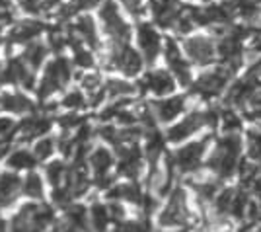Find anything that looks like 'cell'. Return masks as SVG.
I'll use <instances>...</instances> for the list:
<instances>
[{
	"instance_id": "1",
	"label": "cell",
	"mask_w": 261,
	"mask_h": 232,
	"mask_svg": "<svg viewBox=\"0 0 261 232\" xmlns=\"http://www.w3.org/2000/svg\"><path fill=\"white\" fill-rule=\"evenodd\" d=\"M242 148H244V143L238 133H224V137L218 139L213 154L208 156L207 168L218 179L232 177L240 166Z\"/></svg>"
},
{
	"instance_id": "2",
	"label": "cell",
	"mask_w": 261,
	"mask_h": 232,
	"mask_svg": "<svg viewBox=\"0 0 261 232\" xmlns=\"http://www.w3.org/2000/svg\"><path fill=\"white\" fill-rule=\"evenodd\" d=\"M232 76H234V70H230L224 65L208 68L191 82V94L201 99H215L226 92L232 82Z\"/></svg>"
},
{
	"instance_id": "3",
	"label": "cell",
	"mask_w": 261,
	"mask_h": 232,
	"mask_svg": "<svg viewBox=\"0 0 261 232\" xmlns=\"http://www.w3.org/2000/svg\"><path fill=\"white\" fill-rule=\"evenodd\" d=\"M185 57L191 61V65L197 66H213L218 61L217 53V37L213 33H191L185 35L181 41Z\"/></svg>"
},
{
	"instance_id": "4",
	"label": "cell",
	"mask_w": 261,
	"mask_h": 232,
	"mask_svg": "<svg viewBox=\"0 0 261 232\" xmlns=\"http://www.w3.org/2000/svg\"><path fill=\"white\" fill-rule=\"evenodd\" d=\"M98 8L101 28L109 35L111 43H129L133 30H130V23L123 18L117 2L115 0H103Z\"/></svg>"
},
{
	"instance_id": "5",
	"label": "cell",
	"mask_w": 261,
	"mask_h": 232,
	"mask_svg": "<svg viewBox=\"0 0 261 232\" xmlns=\"http://www.w3.org/2000/svg\"><path fill=\"white\" fill-rule=\"evenodd\" d=\"M220 119V111L217 110H205V111H193L187 117H184L179 123L168 129V141L170 143H181L193 133H199L205 127H215Z\"/></svg>"
},
{
	"instance_id": "6",
	"label": "cell",
	"mask_w": 261,
	"mask_h": 232,
	"mask_svg": "<svg viewBox=\"0 0 261 232\" xmlns=\"http://www.w3.org/2000/svg\"><path fill=\"white\" fill-rule=\"evenodd\" d=\"M106 65L111 70H119L125 76H137L144 66V57L129 43H111Z\"/></svg>"
},
{
	"instance_id": "7",
	"label": "cell",
	"mask_w": 261,
	"mask_h": 232,
	"mask_svg": "<svg viewBox=\"0 0 261 232\" xmlns=\"http://www.w3.org/2000/svg\"><path fill=\"white\" fill-rule=\"evenodd\" d=\"M164 61L168 70L172 72L177 80V84L181 86H191L193 82V70H191V61L185 57L184 49L177 45L174 37H166L164 39Z\"/></svg>"
},
{
	"instance_id": "8",
	"label": "cell",
	"mask_w": 261,
	"mask_h": 232,
	"mask_svg": "<svg viewBox=\"0 0 261 232\" xmlns=\"http://www.w3.org/2000/svg\"><path fill=\"white\" fill-rule=\"evenodd\" d=\"M72 76V70H70V63L66 61L65 57H57L53 59L47 68H45V74L41 78V84L37 88V96L41 99L53 96L55 92L65 88V84H68V80Z\"/></svg>"
},
{
	"instance_id": "9",
	"label": "cell",
	"mask_w": 261,
	"mask_h": 232,
	"mask_svg": "<svg viewBox=\"0 0 261 232\" xmlns=\"http://www.w3.org/2000/svg\"><path fill=\"white\" fill-rule=\"evenodd\" d=\"M261 90V78H257L253 72H248L246 76L238 78L234 82H230V86L224 92L226 106L230 108H248L251 98Z\"/></svg>"
},
{
	"instance_id": "10",
	"label": "cell",
	"mask_w": 261,
	"mask_h": 232,
	"mask_svg": "<svg viewBox=\"0 0 261 232\" xmlns=\"http://www.w3.org/2000/svg\"><path fill=\"white\" fill-rule=\"evenodd\" d=\"M137 43H139V49H141L146 65L156 63V59L162 55L164 51V39L158 32V25L154 22H139V25H137Z\"/></svg>"
},
{
	"instance_id": "11",
	"label": "cell",
	"mask_w": 261,
	"mask_h": 232,
	"mask_svg": "<svg viewBox=\"0 0 261 232\" xmlns=\"http://www.w3.org/2000/svg\"><path fill=\"white\" fill-rule=\"evenodd\" d=\"M208 143H211V135H207L201 141H195V143H189L181 146V148H177L174 156H172L174 166L181 174H193V172H197L201 162H203V156L207 152Z\"/></svg>"
},
{
	"instance_id": "12",
	"label": "cell",
	"mask_w": 261,
	"mask_h": 232,
	"mask_svg": "<svg viewBox=\"0 0 261 232\" xmlns=\"http://www.w3.org/2000/svg\"><path fill=\"white\" fill-rule=\"evenodd\" d=\"M137 86H139L141 94L150 92V94L158 96V98H164V96L174 94L175 86H177V80H175V76L170 70H166V68H154V70H148L137 82Z\"/></svg>"
},
{
	"instance_id": "13",
	"label": "cell",
	"mask_w": 261,
	"mask_h": 232,
	"mask_svg": "<svg viewBox=\"0 0 261 232\" xmlns=\"http://www.w3.org/2000/svg\"><path fill=\"white\" fill-rule=\"evenodd\" d=\"M189 209H187V197L185 191L181 188H177L172 191L168 205L164 207V211L158 217L160 226H185L189 222Z\"/></svg>"
},
{
	"instance_id": "14",
	"label": "cell",
	"mask_w": 261,
	"mask_h": 232,
	"mask_svg": "<svg viewBox=\"0 0 261 232\" xmlns=\"http://www.w3.org/2000/svg\"><path fill=\"white\" fill-rule=\"evenodd\" d=\"M117 154H119V170L121 176L129 177V179H137L142 172V152L137 146V143L121 144L117 146Z\"/></svg>"
},
{
	"instance_id": "15",
	"label": "cell",
	"mask_w": 261,
	"mask_h": 232,
	"mask_svg": "<svg viewBox=\"0 0 261 232\" xmlns=\"http://www.w3.org/2000/svg\"><path fill=\"white\" fill-rule=\"evenodd\" d=\"M30 68L32 66L28 65L23 59H10L8 65L2 70V82L20 84L25 90H32L35 86V78H33V72Z\"/></svg>"
},
{
	"instance_id": "16",
	"label": "cell",
	"mask_w": 261,
	"mask_h": 232,
	"mask_svg": "<svg viewBox=\"0 0 261 232\" xmlns=\"http://www.w3.org/2000/svg\"><path fill=\"white\" fill-rule=\"evenodd\" d=\"M185 106H187V96H170V98L156 99L150 104L156 119L162 123L174 121L179 113L185 111Z\"/></svg>"
},
{
	"instance_id": "17",
	"label": "cell",
	"mask_w": 261,
	"mask_h": 232,
	"mask_svg": "<svg viewBox=\"0 0 261 232\" xmlns=\"http://www.w3.org/2000/svg\"><path fill=\"white\" fill-rule=\"evenodd\" d=\"M70 30H72V33L76 35L78 39H82L88 47H92V49H98L99 47L98 23H96V20H94L92 16H88V14L78 16L76 20L72 22V25H70Z\"/></svg>"
},
{
	"instance_id": "18",
	"label": "cell",
	"mask_w": 261,
	"mask_h": 232,
	"mask_svg": "<svg viewBox=\"0 0 261 232\" xmlns=\"http://www.w3.org/2000/svg\"><path fill=\"white\" fill-rule=\"evenodd\" d=\"M43 32H45V25L41 22H37V20H25V22L16 23L12 28L8 39H10L12 43H30L33 39H37V35Z\"/></svg>"
},
{
	"instance_id": "19",
	"label": "cell",
	"mask_w": 261,
	"mask_h": 232,
	"mask_svg": "<svg viewBox=\"0 0 261 232\" xmlns=\"http://www.w3.org/2000/svg\"><path fill=\"white\" fill-rule=\"evenodd\" d=\"M22 179L16 174L10 172H2L0 174V207L10 205L14 199L18 197L20 189H22Z\"/></svg>"
},
{
	"instance_id": "20",
	"label": "cell",
	"mask_w": 261,
	"mask_h": 232,
	"mask_svg": "<svg viewBox=\"0 0 261 232\" xmlns=\"http://www.w3.org/2000/svg\"><path fill=\"white\" fill-rule=\"evenodd\" d=\"M103 88H106V94H108L109 98L117 99L130 98V96H135L139 92L137 84H130V82L123 80V78H109L108 82L103 84Z\"/></svg>"
},
{
	"instance_id": "21",
	"label": "cell",
	"mask_w": 261,
	"mask_h": 232,
	"mask_svg": "<svg viewBox=\"0 0 261 232\" xmlns=\"http://www.w3.org/2000/svg\"><path fill=\"white\" fill-rule=\"evenodd\" d=\"M0 106L10 113H30V111H33V101L23 94H4L0 98Z\"/></svg>"
},
{
	"instance_id": "22",
	"label": "cell",
	"mask_w": 261,
	"mask_h": 232,
	"mask_svg": "<svg viewBox=\"0 0 261 232\" xmlns=\"http://www.w3.org/2000/svg\"><path fill=\"white\" fill-rule=\"evenodd\" d=\"M236 191L234 188H224L218 191V195L213 201V207H215V217H222V219H228L230 213H232V205H234V199H236Z\"/></svg>"
},
{
	"instance_id": "23",
	"label": "cell",
	"mask_w": 261,
	"mask_h": 232,
	"mask_svg": "<svg viewBox=\"0 0 261 232\" xmlns=\"http://www.w3.org/2000/svg\"><path fill=\"white\" fill-rule=\"evenodd\" d=\"M193 191L197 193V199L201 203H213L215 197L220 191V184H218V177L213 179V177H207V179H199V182H193L191 184Z\"/></svg>"
},
{
	"instance_id": "24",
	"label": "cell",
	"mask_w": 261,
	"mask_h": 232,
	"mask_svg": "<svg viewBox=\"0 0 261 232\" xmlns=\"http://www.w3.org/2000/svg\"><path fill=\"white\" fill-rule=\"evenodd\" d=\"M90 166H92V170L96 172V177H101V176H108L109 168L113 164V154L109 152L108 148H96L92 154H90Z\"/></svg>"
},
{
	"instance_id": "25",
	"label": "cell",
	"mask_w": 261,
	"mask_h": 232,
	"mask_svg": "<svg viewBox=\"0 0 261 232\" xmlns=\"http://www.w3.org/2000/svg\"><path fill=\"white\" fill-rule=\"evenodd\" d=\"M51 129V121L47 117H25L20 125V131L25 135V139L32 137H43Z\"/></svg>"
},
{
	"instance_id": "26",
	"label": "cell",
	"mask_w": 261,
	"mask_h": 232,
	"mask_svg": "<svg viewBox=\"0 0 261 232\" xmlns=\"http://www.w3.org/2000/svg\"><path fill=\"white\" fill-rule=\"evenodd\" d=\"M47 53H49L47 45L39 43V41H30V43L25 45V49H23V61L32 68H39V66L43 65Z\"/></svg>"
},
{
	"instance_id": "27",
	"label": "cell",
	"mask_w": 261,
	"mask_h": 232,
	"mask_svg": "<svg viewBox=\"0 0 261 232\" xmlns=\"http://www.w3.org/2000/svg\"><path fill=\"white\" fill-rule=\"evenodd\" d=\"M109 209L103 207L101 203H94L92 209H90V226H94L96 232H106L108 230V224H109Z\"/></svg>"
},
{
	"instance_id": "28",
	"label": "cell",
	"mask_w": 261,
	"mask_h": 232,
	"mask_svg": "<svg viewBox=\"0 0 261 232\" xmlns=\"http://www.w3.org/2000/svg\"><path fill=\"white\" fill-rule=\"evenodd\" d=\"M218 121H220V127H222L224 133H240L242 131V125H244L242 117L230 106H226L224 110L220 111V119Z\"/></svg>"
},
{
	"instance_id": "29",
	"label": "cell",
	"mask_w": 261,
	"mask_h": 232,
	"mask_svg": "<svg viewBox=\"0 0 261 232\" xmlns=\"http://www.w3.org/2000/svg\"><path fill=\"white\" fill-rule=\"evenodd\" d=\"M35 162H37L35 154L28 152V150H14L8 156V166L14 168V170H32Z\"/></svg>"
},
{
	"instance_id": "30",
	"label": "cell",
	"mask_w": 261,
	"mask_h": 232,
	"mask_svg": "<svg viewBox=\"0 0 261 232\" xmlns=\"http://www.w3.org/2000/svg\"><path fill=\"white\" fill-rule=\"evenodd\" d=\"M66 221H68V224H72V226H76L80 230L88 232L90 221H88V213L84 207H80V205L68 207V209H66Z\"/></svg>"
},
{
	"instance_id": "31",
	"label": "cell",
	"mask_w": 261,
	"mask_h": 232,
	"mask_svg": "<svg viewBox=\"0 0 261 232\" xmlns=\"http://www.w3.org/2000/svg\"><path fill=\"white\" fill-rule=\"evenodd\" d=\"M113 232H152V224L148 221V217H142L137 221H119Z\"/></svg>"
},
{
	"instance_id": "32",
	"label": "cell",
	"mask_w": 261,
	"mask_h": 232,
	"mask_svg": "<svg viewBox=\"0 0 261 232\" xmlns=\"http://www.w3.org/2000/svg\"><path fill=\"white\" fill-rule=\"evenodd\" d=\"M23 193L32 199H41L43 197V182L37 174H30V176L23 179Z\"/></svg>"
},
{
	"instance_id": "33",
	"label": "cell",
	"mask_w": 261,
	"mask_h": 232,
	"mask_svg": "<svg viewBox=\"0 0 261 232\" xmlns=\"http://www.w3.org/2000/svg\"><path fill=\"white\" fill-rule=\"evenodd\" d=\"M248 154L251 160L261 162V127L248 131Z\"/></svg>"
},
{
	"instance_id": "34",
	"label": "cell",
	"mask_w": 261,
	"mask_h": 232,
	"mask_svg": "<svg viewBox=\"0 0 261 232\" xmlns=\"http://www.w3.org/2000/svg\"><path fill=\"white\" fill-rule=\"evenodd\" d=\"M117 2L137 20L144 18L148 12V0H117Z\"/></svg>"
},
{
	"instance_id": "35",
	"label": "cell",
	"mask_w": 261,
	"mask_h": 232,
	"mask_svg": "<svg viewBox=\"0 0 261 232\" xmlns=\"http://www.w3.org/2000/svg\"><path fill=\"white\" fill-rule=\"evenodd\" d=\"M47 179L51 182V186L55 188H59V184H61V179L65 177L66 174V166L63 162H51V164L47 166Z\"/></svg>"
},
{
	"instance_id": "36",
	"label": "cell",
	"mask_w": 261,
	"mask_h": 232,
	"mask_svg": "<svg viewBox=\"0 0 261 232\" xmlns=\"http://www.w3.org/2000/svg\"><path fill=\"white\" fill-rule=\"evenodd\" d=\"M84 106H86V98L80 90H72L63 98V108H68V110H80Z\"/></svg>"
},
{
	"instance_id": "37",
	"label": "cell",
	"mask_w": 261,
	"mask_h": 232,
	"mask_svg": "<svg viewBox=\"0 0 261 232\" xmlns=\"http://www.w3.org/2000/svg\"><path fill=\"white\" fill-rule=\"evenodd\" d=\"M55 150V143L51 141V139H41V141H37L35 143V148H33V154H35V158L37 160H47L49 156L53 154Z\"/></svg>"
},
{
	"instance_id": "38",
	"label": "cell",
	"mask_w": 261,
	"mask_h": 232,
	"mask_svg": "<svg viewBox=\"0 0 261 232\" xmlns=\"http://www.w3.org/2000/svg\"><path fill=\"white\" fill-rule=\"evenodd\" d=\"M99 137L103 139V141H108L109 144H121V133L115 129V127H111V125H106V127H99Z\"/></svg>"
},
{
	"instance_id": "39",
	"label": "cell",
	"mask_w": 261,
	"mask_h": 232,
	"mask_svg": "<svg viewBox=\"0 0 261 232\" xmlns=\"http://www.w3.org/2000/svg\"><path fill=\"white\" fill-rule=\"evenodd\" d=\"M16 12L12 8V4L8 0H0V23H10L14 22Z\"/></svg>"
},
{
	"instance_id": "40",
	"label": "cell",
	"mask_w": 261,
	"mask_h": 232,
	"mask_svg": "<svg viewBox=\"0 0 261 232\" xmlns=\"http://www.w3.org/2000/svg\"><path fill=\"white\" fill-rule=\"evenodd\" d=\"M20 6H22L23 12H28V14H39L41 12V4H43V0H16Z\"/></svg>"
},
{
	"instance_id": "41",
	"label": "cell",
	"mask_w": 261,
	"mask_h": 232,
	"mask_svg": "<svg viewBox=\"0 0 261 232\" xmlns=\"http://www.w3.org/2000/svg\"><path fill=\"white\" fill-rule=\"evenodd\" d=\"M80 125H84V117H80V115H63L61 117V127L63 129H74V127H80Z\"/></svg>"
},
{
	"instance_id": "42",
	"label": "cell",
	"mask_w": 261,
	"mask_h": 232,
	"mask_svg": "<svg viewBox=\"0 0 261 232\" xmlns=\"http://www.w3.org/2000/svg\"><path fill=\"white\" fill-rule=\"evenodd\" d=\"M156 199L152 197V195H142V201H141V207H142V211H144V215H152L154 213V209H156Z\"/></svg>"
},
{
	"instance_id": "43",
	"label": "cell",
	"mask_w": 261,
	"mask_h": 232,
	"mask_svg": "<svg viewBox=\"0 0 261 232\" xmlns=\"http://www.w3.org/2000/svg\"><path fill=\"white\" fill-rule=\"evenodd\" d=\"M101 2H103V0H72V4H74V8H76L78 12L96 8V6H99Z\"/></svg>"
},
{
	"instance_id": "44",
	"label": "cell",
	"mask_w": 261,
	"mask_h": 232,
	"mask_svg": "<svg viewBox=\"0 0 261 232\" xmlns=\"http://www.w3.org/2000/svg\"><path fill=\"white\" fill-rule=\"evenodd\" d=\"M14 121L10 117H0V137H6V135H12L14 133Z\"/></svg>"
},
{
	"instance_id": "45",
	"label": "cell",
	"mask_w": 261,
	"mask_h": 232,
	"mask_svg": "<svg viewBox=\"0 0 261 232\" xmlns=\"http://www.w3.org/2000/svg\"><path fill=\"white\" fill-rule=\"evenodd\" d=\"M109 215H111V219H115V221H125V209L121 207L119 203H111L109 205Z\"/></svg>"
},
{
	"instance_id": "46",
	"label": "cell",
	"mask_w": 261,
	"mask_h": 232,
	"mask_svg": "<svg viewBox=\"0 0 261 232\" xmlns=\"http://www.w3.org/2000/svg\"><path fill=\"white\" fill-rule=\"evenodd\" d=\"M250 66H251L250 72H253V74H255L257 78H261V59H257V61H255L253 65H250Z\"/></svg>"
},
{
	"instance_id": "47",
	"label": "cell",
	"mask_w": 261,
	"mask_h": 232,
	"mask_svg": "<svg viewBox=\"0 0 261 232\" xmlns=\"http://www.w3.org/2000/svg\"><path fill=\"white\" fill-rule=\"evenodd\" d=\"M8 150H10V146L6 141H0V158H4V156L8 154Z\"/></svg>"
},
{
	"instance_id": "48",
	"label": "cell",
	"mask_w": 261,
	"mask_h": 232,
	"mask_svg": "<svg viewBox=\"0 0 261 232\" xmlns=\"http://www.w3.org/2000/svg\"><path fill=\"white\" fill-rule=\"evenodd\" d=\"M59 232H84V230H80V228L72 226V224H66V226H63V228H59Z\"/></svg>"
},
{
	"instance_id": "49",
	"label": "cell",
	"mask_w": 261,
	"mask_h": 232,
	"mask_svg": "<svg viewBox=\"0 0 261 232\" xmlns=\"http://www.w3.org/2000/svg\"><path fill=\"white\" fill-rule=\"evenodd\" d=\"M0 232H6V221L0 219Z\"/></svg>"
},
{
	"instance_id": "50",
	"label": "cell",
	"mask_w": 261,
	"mask_h": 232,
	"mask_svg": "<svg viewBox=\"0 0 261 232\" xmlns=\"http://www.w3.org/2000/svg\"><path fill=\"white\" fill-rule=\"evenodd\" d=\"M177 232H187V230H185V228H184V230H177Z\"/></svg>"
},
{
	"instance_id": "51",
	"label": "cell",
	"mask_w": 261,
	"mask_h": 232,
	"mask_svg": "<svg viewBox=\"0 0 261 232\" xmlns=\"http://www.w3.org/2000/svg\"><path fill=\"white\" fill-rule=\"evenodd\" d=\"M259 2H261V0H259Z\"/></svg>"
}]
</instances>
